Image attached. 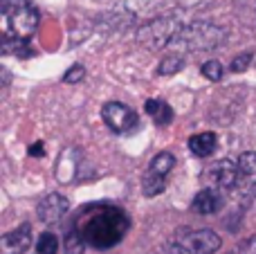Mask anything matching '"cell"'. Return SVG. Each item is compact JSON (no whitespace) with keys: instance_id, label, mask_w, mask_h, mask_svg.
I'll list each match as a JSON object with an SVG mask.
<instances>
[{"instance_id":"6da1fadb","label":"cell","mask_w":256,"mask_h":254,"mask_svg":"<svg viewBox=\"0 0 256 254\" xmlns=\"http://www.w3.org/2000/svg\"><path fill=\"white\" fill-rule=\"evenodd\" d=\"M130 220L128 214L115 205H88L76 214L74 230L94 250H110L126 236Z\"/></svg>"},{"instance_id":"7a4b0ae2","label":"cell","mask_w":256,"mask_h":254,"mask_svg":"<svg viewBox=\"0 0 256 254\" xmlns=\"http://www.w3.org/2000/svg\"><path fill=\"white\" fill-rule=\"evenodd\" d=\"M38 27V9L32 0H0V34L2 52L22 40H30Z\"/></svg>"},{"instance_id":"3957f363","label":"cell","mask_w":256,"mask_h":254,"mask_svg":"<svg viewBox=\"0 0 256 254\" xmlns=\"http://www.w3.org/2000/svg\"><path fill=\"white\" fill-rule=\"evenodd\" d=\"M222 36H225V32L220 27L209 25V22H194L186 27L180 25L171 45L182 50H212L222 43Z\"/></svg>"},{"instance_id":"277c9868","label":"cell","mask_w":256,"mask_h":254,"mask_svg":"<svg viewBox=\"0 0 256 254\" xmlns=\"http://www.w3.org/2000/svg\"><path fill=\"white\" fill-rule=\"evenodd\" d=\"M178 243L189 254H216L222 241L214 230H182L178 232Z\"/></svg>"},{"instance_id":"5b68a950","label":"cell","mask_w":256,"mask_h":254,"mask_svg":"<svg viewBox=\"0 0 256 254\" xmlns=\"http://www.w3.org/2000/svg\"><path fill=\"white\" fill-rule=\"evenodd\" d=\"M102 117L106 122V126L112 130V133L122 135V133H130L132 128L137 126V112L132 110L130 106L120 102H110L104 106Z\"/></svg>"},{"instance_id":"8992f818","label":"cell","mask_w":256,"mask_h":254,"mask_svg":"<svg viewBox=\"0 0 256 254\" xmlns=\"http://www.w3.org/2000/svg\"><path fill=\"white\" fill-rule=\"evenodd\" d=\"M204 180L212 184L214 189H222V192H232L238 187L240 180V171H238V162H230V160H220L216 164H212L204 171Z\"/></svg>"},{"instance_id":"52a82bcc","label":"cell","mask_w":256,"mask_h":254,"mask_svg":"<svg viewBox=\"0 0 256 254\" xmlns=\"http://www.w3.org/2000/svg\"><path fill=\"white\" fill-rule=\"evenodd\" d=\"M68 210H70V202H68L66 196H61V194H48L38 202V207H36V216H38L40 223L50 225V223H56Z\"/></svg>"},{"instance_id":"ba28073f","label":"cell","mask_w":256,"mask_h":254,"mask_svg":"<svg viewBox=\"0 0 256 254\" xmlns=\"http://www.w3.org/2000/svg\"><path fill=\"white\" fill-rule=\"evenodd\" d=\"M32 243V228L30 225H20L18 230L4 234L0 241V254H22Z\"/></svg>"},{"instance_id":"9c48e42d","label":"cell","mask_w":256,"mask_h":254,"mask_svg":"<svg viewBox=\"0 0 256 254\" xmlns=\"http://www.w3.org/2000/svg\"><path fill=\"white\" fill-rule=\"evenodd\" d=\"M238 189H243L248 196L256 198V151H248L238 158Z\"/></svg>"},{"instance_id":"30bf717a","label":"cell","mask_w":256,"mask_h":254,"mask_svg":"<svg viewBox=\"0 0 256 254\" xmlns=\"http://www.w3.org/2000/svg\"><path fill=\"white\" fill-rule=\"evenodd\" d=\"M220 207H222L220 189H214V187H207V189H202V192H198L194 198V202H191V210H194L196 214H202V216L216 214Z\"/></svg>"},{"instance_id":"8fae6325","label":"cell","mask_w":256,"mask_h":254,"mask_svg":"<svg viewBox=\"0 0 256 254\" xmlns=\"http://www.w3.org/2000/svg\"><path fill=\"white\" fill-rule=\"evenodd\" d=\"M218 146V138L216 133H198V135H191L189 140V151L194 153V156L198 158H209L214 156V151H216Z\"/></svg>"},{"instance_id":"7c38bea8","label":"cell","mask_w":256,"mask_h":254,"mask_svg":"<svg viewBox=\"0 0 256 254\" xmlns=\"http://www.w3.org/2000/svg\"><path fill=\"white\" fill-rule=\"evenodd\" d=\"M146 115L153 117L155 126H168L173 122V110L166 102H160V99H148L146 102Z\"/></svg>"},{"instance_id":"4fadbf2b","label":"cell","mask_w":256,"mask_h":254,"mask_svg":"<svg viewBox=\"0 0 256 254\" xmlns=\"http://www.w3.org/2000/svg\"><path fill=\"white\" fill-rule=\"evenodd\" d=\"M173 164H176V158H173L171 153L162 151V153H158V156H155L153 160L148 162V169H146V174H153V176H164V178H166V176L171 174Z\"/></svg>"},{"instance_id":"5bb4252c","label":"cell","mask_w":256,"mask_h":254,"mask_svg":"<svg viewBox=\"0 0 256 254\" xmlns=\"http://www.w3.org/2000/svg\"><path fill=\"white\" fill-rule=\"evenodd\" d=\"M166 189V178L164 176H153V174H144V180H142V192H144L146 198H155Z\"/></svg>"},{"instance_id":"9a60e30c","label":"cell","mask_w":256,"mask_h":254,"mask_svg":"<svg viewBox=\"0 0 256 254\" xmlns=\"http://www.w3.org/2000/svg\"><path fill=\"white\" fill-rule=\"evenodd\" d=\"M86 246H88L86 238L81 236L76 230H72V232L66 236V254H84Z\"/></svg>"},{"instance_id":"2e32d148","label":"cell","mask_w":256,"mask_h":254,"mask_svg":"<svg viewBox=\"0 0 256 254\" xmlns=\"http://www.w3.org/2000/svg\"><path fill=\"white\" fill-rule=\"evenodd\" d=\"M58 250V241L56 236H54L52 232H43L38 236V241H36V252L40 254H56Z\"/></svg>"},{"instance_id":"e0dca14e","label":"cell","mask_w":256,"mask_h":254,"mask_svg":"<svg viewBox=\"0 0 256 254\" xmlns=\"http://www.w3.org/2000/svg\"><path fill=\"white\" fill-rule=\"evenodd\" d=\"M182 66H184V61H182L180 56H176V54H171V56H164L162 58L158 72H160V74H164V76H171V74H176V72H180Z\"/></svg>"},{"instance_id":"ac0fdd59","label":"cell","mask_w":256,"mask_h":254,"mask_svg":"<svg viewBox=\"0 0 256 254\" xmlns=\"http://www.w3.org/2000/svg\"><path fill=\"white\" fill-rule=\"evenodd\" d=\"M202 74L209 81H220L222 79V63L220 61H207L202 66Z\"/></svg>"},{"instance_id":"d6986e66","label":"cell","mask_w":256,"mask_h":254,"mask_svg":"<svg viewBox=\"0 0 256 254\" xmlns=\"http://www.w3.org/2000/svg\"><path fill=\"white\" fill-rule=\"evenodd\" d=\"M86 74V68L84 66H72L70 70L63 74V84H76V81H81Z\"/></svg>"},{"instance_id":"ffe728a7","label":"cell","mask_w":256,"mask_h":254,"mask_svg":"<svg viewBox=\"0 0 256 254\" xmlns=\"http://www.w3.org/2000/svg\"><path fill=\"white\" fill-rule=\"evenodd\" d=\"M250 63H252V54H250V52L238 54V56L232 61V72H243V70H248Z\"/></svg>"},{"instance_id":"44dd1931","label":"cell","mask_w":256,"mask_h":254,"mask_svg":"<svg viewBox=\"0 0 256 254\" xmlns=\"http://www.w3.org/2000/svg\"><path fill=\"white\" fill-rule=\"evenodd\" d=\"M236 254H256V236L248 238V241H243L238 246V250H236Z\"/></svg>"},{"instance_id":"7402d4cb","label":"cell","mask_w":256,"mask_h":254,"mask_svg":"<svg viewBox=\"0 0 256 254\" xmlns=\"http://www.w3.org/2000/svg\"><path fill=\"white\" fill-rule=\"evenodd\" d=\"M30 156H43V142H36L30 146Z\"/></svg>"},{"instance_id":"603a6c76","label":"cell","mask_w":256,"mask_h":254,"mask_svg":"<svg viewBox=\"0 0 256 254\" xmlns=\"http://www.w3.org/2000/svg\"><path fill=\"white\" fill-rule=\"evenodd\" d=\"M38 254H40V252H38Z\"/></svg>"}]
</instances>
